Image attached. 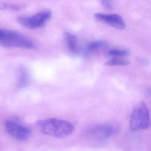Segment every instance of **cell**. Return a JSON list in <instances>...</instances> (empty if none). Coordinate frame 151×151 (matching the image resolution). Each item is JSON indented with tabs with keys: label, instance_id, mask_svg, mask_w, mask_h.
<instances>
[{
	"label": "cell",
	"instance_id": "obj_9",
	"mask_svg": "<svg viewBox=\"0 0 151 151\" xmlns=\"http://www.w3.org/2000/svg\"><path fill=\"white\" fill-rule=\"evenodd\" d=\"M29 75L25 68H21L19 70L18 86L20 88L25 87L29 83Z\"/></svg>",
	"mask_w": 151,
	"mask_h": 151
},
{
	"label": "cell",
	"instance_id": "obj_4",
	"mask_svg": "<svg viewBox=\"0 0 151 151\" xmlns=\"http://www.w3.org/2000/svg\"><path fill=\"white\" fill-rule=\"evenodd\" d=\"M4 126L7 133L17 140H26L31 134V130L16 119L6 120Z\"/></svg>",
	"mask_w": 151,
	"mask_h": 151
},
{
	"label": "cell",
	"instance_id": "obj_8",
	"mask_svg": "<svg viewBox=\"0 0 151 151\" xmlns=\"http://www.w3.org/2000/svg\"><path fill=\"white\" fill-rule=\"evenodd\" d=\"M65 39L68 48L72 51H76L77 48V39L76 35L70 32L65 34Z\"/></svg>",
	"mask_w": 151,
	"mask_h": 151
},
{
	"label": "cell",
	"instance_id": "obj_5",
	"mask_svg": "<svg viewBox=\"0 0 151 151\" xmlns=\"http://www.w3.org/2000/svg\"><path fill=\"white\" fill-rule=\"evenodd\" d=\"M115 132L114 126L110 124H97L87 132L88 139L94 143H102L110 139Z\"/></svg>",
	"mask_w": 151,
	"mask_h": 151
},
{
	"label": "cell",
	"instance_id": "obj_6",
	"mask_svg": "<svg viewBox=\"0 0 151 151\" xmlns=\"http://www.w3.org/2000/svg\"><path fill=\"white\" fill-rule=\"evenodd\" d=\"M52 13L50 10H43L34 15L20 17L18 18V22L23 27L29 29H37L44 27L49 21Z\"/></svg>",
	"mask_w": 151,
	"mask_h": 151
},
{
	"label": "cell",
	"instance_id": "obj_14",
	"mask_svg": "<svg viewBox=\"0 0 151 151\" xmlns=\"http://www.w3.org/2000/svg\"><path fill=\"white\" fill-rule=\"evenodd\" d=\"M101 4L106 9H110L112 7V2L110 1H102Z\"/></svg>",
	"mask_w": 151,
	"mask_h": 151
},
{
	"label": "cell",
	"instance_id": "obj_11",
	"mask_svg": "<svg viewBox=\"0 0 151 151\" xmlns=\"http://www.w3.org/2000/svg\"><path fill=\"white\" fill-rule=\"evenodd\" d=\"M130 63L129 61L121 57H114L106 62L108 65H125Z\"/></svg>",
	"mask_w": 151,
	"mask_h": 151
},
{
	"label": "cell",
	"instance_id": "obj_7",
	"mask_svg": "<svg viewBox=\"0 0 151 151\" xmlns=\"http://www.w3.org/2000/svg\"><path fill=\"white\" fill-rule=\"evenodd\" d=\"M95 18L97 20L105 22L117 29H123L125 27L124 21L118 14L97 13L95 15Z\"/></svg>",
	"mask_w": 151,
	"mask_h": 151
},
{
	"label": "cell",
	"instance_id": "obj_3",
	"mask_svg": "<svg viewBox=\"0 0 151 151\" xmlns=\"http://www.w3.org/2000/svg\"><path fill=\"white\" fill-rule=\"evenodd\" d=\"M151 126L149 112L145 102L140 101L133 109L130 119V127L133 130L149 129Z\"/></svg>",
	"mask_w": 151,
	"mask_h": 151
},
{
	"label": "cell",
	"instance_id": "obj_2",
	"mask_svg": "<svg viewBox=\"0 0 151 151\" xmlns=\"http://www.w3.org/2000/svg\"><path fill=\"white\" fill-rule=\"evenodd\" d=\"M0 44L6 47L35 49L34 42L27 36L11 30L0 29Z\"/></svg>",
	"mask_w": 151,
	"mask_h": 151
},
{
	"label": "cell",
	"instance_id": "obj_10",
	"mask_svg": "<svg viewBox=\"0 0 151 151\" xmlns=\"http://www.w3.org/2000/svg\"><path fill=\"white\" fill-rule=\"evenodd\" d=\"M104 45V42L101 40L94 41L89 43L86 47V52H91L101 48Z\"/></svg>",
	"mask_w": 151,
	"mask_h": 151
},
{
	"label": "cell",
	"instance_id": "obj_15",
	"mask_svg": "<svg viewBox=\"0 0 151 151\" xmlns=\"http://www.w3.org/2000/svg\"><path fill=\"white\" fill-rule=\"evenodd\" d=\"M147 92H148L149 94L151 96V87H149V88H148V90H147Z\"/></svg>",
	"mask_w": 151,
	"mask_h": 151
},
{
	"label": "cell",
	"instance_id": "obj_1",
	"mask_svg": "<svg viewBox=\"0 0 151 151\" xmlns=\"http://www.w3.org/2000/svg\"><path fill=\"white\" fill-rule=\"evenodd\" d=\"M37 124L42 133L56 138L66 137L70 135L74 129V125L71 122L55 118L40 120Z\"/></svg>",
	"mask_w": 151,
	"mask_h": 151
},
{
	"label": "cell",
	"instance_id": "obj_13",
	"mask_svg": "<svg viewBox=\"0 0 151 151\" xmlns=\"http://www.w3.org/2000/svg\"><path fill=\"white\" fill-rule=\"evenodd\" d=\"M21 6L15 4H0V9L3 10H10V11H17L21 9Z\"/></svg>",
	"mask_w": 151,
	"mask_h": 151
},
{
	"label": "cell",
	"instance_id": "obj_12",
	"mask_svg": "<svg viewBox=\"0 0 151 151\" xmlns=\"http://www.w3.org/2000/svg\"><path fill=\"white\" fill-rule=\"evenodd\" d=\"M128 51L126 50L122 49H112L108 52V54L114 57H121L123 58L124 56L128 55Z\"/></svg>",
	"mask_w": 151,
	"mask_h": 151
}]
</instances>
